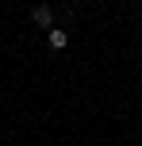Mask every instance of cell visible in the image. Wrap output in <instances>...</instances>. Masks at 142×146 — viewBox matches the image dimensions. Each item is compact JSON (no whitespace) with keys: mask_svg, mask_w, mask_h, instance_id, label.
Segmentation results:
<instances>
[{"mask_svg":"<svg viewBox=\"0 0 142 146\" xmlns=\"http://www.w3.org/2000/svg\"><path fill=\"white\" fill-rule=\"evenodd\" d=\"M35 23H38V27H50V23H54V12H50L46 4H38V8H35Z\"/></svg>","mask_w":142,"mask_h":146,"instance_id":"cell-1","label":"cell"},{"mask_svg":"<svg viewBox=\"0 0 142 146\" xmlns=\"http://www.w3.org/2000/svg\"><path fill=\"white\" fill-rule=\"evenodd\" d=\"M65 42H69V35H65V31H58V27H54V31H50V46H54V50H61Z\"/></svg>","mask_w":142,"mask_h":146,"instance_id":"cell-2","label":"cell"}]
</instances>
